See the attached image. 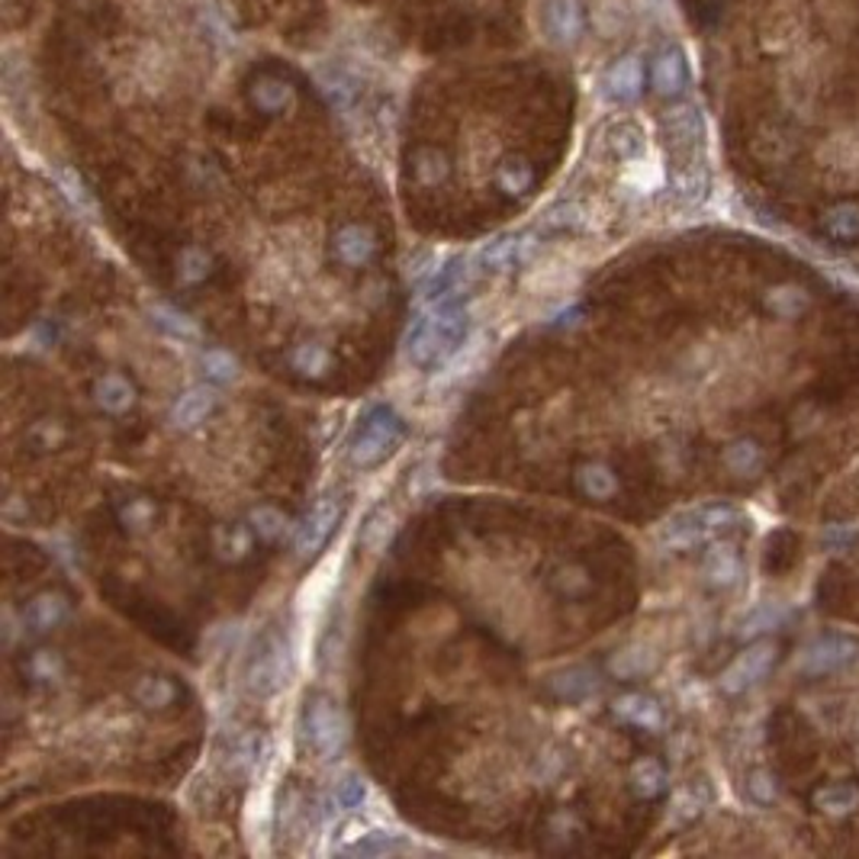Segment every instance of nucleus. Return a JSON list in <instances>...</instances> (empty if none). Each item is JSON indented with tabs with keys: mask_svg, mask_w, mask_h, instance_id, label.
Listing matches in <instances>:
<instances>
[{
	"mask_svg": "<svg viewBox=\"0 0 859 859\" xmlns=\"http://www.w3.org/2000/svg\"><path fill=\"white\" fill-rule=\"evenodd\" d=\"M467 309L458 303H438L428 306L405 336V357L415 367H435L445 364L448 357H455L460 344L467 339Z\"/></svg>",
	"mask_w": 859,
	"mask_h": 859,
	"instance_id": "obj_1",
	"label": "nucleus"
},
{
	"mask_svg": "<svg viewBox=\"0 0 859 859\" xmlns=\"http://www.w3.org/2000/svg\"><path fill=\"white\" fill-rule=\"evenodd\" d=\"M402 438H405V422H402L400 415L393 409H374L364 419V425L357 428L348 458H351L354 467L370 470V467H377V463H384V460L390 458L400 448Z\"/></svg>",
	"mask_w": 859,
	"mask_h": 859,
	"instance_id": "obj_2",
	"label": "nucleus"
},
{
	"mask_svg": "<svg viewBox=\"0 0 859 859\" xmlns=\"http://www.w3.org/2000/svg\"><path fill=\"white\" fill-rule=\"evenodd\" d=\"M286 683H290V654H286L284 640L271 634L258 647V654L248 667V692L258 695V698H271Z\"/></svg>",
	"mask_w": 859,
	"mask_h": 859,
	"instance_id": "obj_3",
	"label": "nucleus"
},
{
	"mask_svg": "<svg viewBox=\"0 0 859 859\" xmlns=\"http://www.w3.org/2000/svg\"><path fill=\"white\" fill-rule=\"evenodd\" d=\"M306 734L322 760H336L348 744V721L342 708L329 698H316L306 711Z\"/></svg>",
	"mask_w": 859,
	"mask_h": 859,
	"instance_id": "obj_4",
	"label": "nucleus"
},
{
	"mask_svg": "<svg viewBox=\"0 0 859 859\" xmlns=\"http://www.w3.org/2000/svg\"><path fill=\"white\" fill-rule=\"evenodd\" d=\"M859 657V644L850 637H840V634H831V637H817L814 644H808L802 650V673L808 676H827V673H837L844 667H850Z\"/></svg>",
	"mask_w": 859,
	"mask_h": 859,
	"instance_id": "obj_5",
	"label": "nucleus"
},
{
	"mask_svg": "<svg viewBox=\"0 0 859 859\" xmlns=\"http://www.w3.org/2000/svg\"><path fill=\"white\" fill-rule=\"evenodd\" d=\"M776 663V644L773 640H760L753 647H746L744 654L721 673V689L728 695H738L746 692L750 686H756Z\"/></svg>",
	"mask_w": 859,
	"mask_h": 859,
	"instance_id": "obj_6",
	"label": "nucleus"
},
{
	"mask_svg": "<svg viewBox=\"0 0 859 859\" xmlns=\"http://www.w3.org/2000/svg\"><path fill=\"white\" fill-rule=\"evenodd\" d=\"M541 23L548 39L561 49H573L586 36V10L579 0H544Z\"/></svg>",
	"mask_w": 859,
	"mask_h": 859,
	"instance_id": "obj_7",
	"label": "nucleus"
},
{
	"mask_svg": "<svg viewBox=\"0 0 859 859\" xmlns=\"http://www.w3.org/2000/svg\"><path fill=\"white\" fill-rule=\"evenodd\" d=\"M339 518H342L339 503H336V499H322V503L306 516V521L299 525V531H296V554H299V557L319 554V551L326 548L329 534L336 531Z\"/></svg>",
	"mask_w": 859,
	"mask_h": 859,
	"instance_id": "obj_8",
	"label": "nucleus"
},
{
	"mask_svg": "<svg viewBox=\"0 0 859 859\" xmlns=\"http://www.w3.org/2000/svg\"><path fill=\"white\" fill-rule=\"evenodd\" d=\"M602 91L615 104H634L644 91V64L637 56H622L602 74Z\"/></svg>",
	"mask_w": 859,
	"mask_h": 859,
	"instance_id": "obj_9",
	"label": "nucleus"
},
{
	"mask_svg": "<svg viewBox=\"0 0 859 859\" xmlns=\"http://www.w3.org/2000/svg\"><path fill=\"white\" fill-rule=\"evenodd\" d=\"M650 84L660 97H676L683 94L689 84V64L686 56L673 46L660 49L657 56L650 58Z\"/></svg>",
	"mask_w": 859,
	"mask_h": 859,
	"instance_id": "obj_10",
	"label": "nucleus"
},
{
	"mask_svg": "<svg viewBox=\"0 0 859 859\" xmlns=\"http://www.w3.org/2000/svg\"><path fill=\"white\" fill-rule=\"evenodd\" d=\"M470 271H467V264L460 261V258H455V261H448L445 268H435L425 281H422V299L428 303V306H438V303H455L460 293L470 286Z\"/></svg>",
	"mask_w": 859,
	"mask_h": 859,
	"instance_id": "obj_11",
	"label": "nucleus"
},
{
	"mask_svg": "<svg viewBox=\"0 0 859 859\" xmlns=\"http://www.w3.org/2000/svg\"><path fill=\"white\" fill-rule=\"evenodd\" d=\"M374 251H377V238H374V232L367 230V226L351 223V226H342L332 235V255L348 268L367 264L374 258Z\"/></svg>",
	"mask_w": 859,
	"mask_h": 859,
	"instance_id": "obj_12",
	"label": "nucleus"
},
{
	"mask_svg": "<svg viewBox=\"0 0 859 859\" xmlns=\"http://www.w3.org/2000/svg\"><path fill=\"white\" fill-rule=\"evenodd\" d=\"M531 255H534V238L531 235H506V238L490 242L483 248L480 261L490 271H513L518 264L531 261Z\"/></svg>",
	"mask_w": 859,
	"mask_h": 859,
	"instance_id": "obj_13",
	"label": "nucleus"
},
{
	"mask_svg": "<svg viewBox=\"0 0 859 859\" xmlns=\"http://www.w3.org/2000/svg\"><path fill=\"white\" fill-rule=\"evenodd\" d=\"M216 405H220V393L207 384H197L177 397L172 405V422L177 428H197L207 415H213Z\"/></svg>",
	"mask_w": 859,
	"mask_h": 859,
	"instance_id": "obj_14",
	"label": "nucleus"
},
{
	"mask_svg": "<svg viewBox=\"0 0 859 859\" xmlns=\"http://www.w3.org/2000/svg\"><path fill=\"white\" fill-rule=\"evenodd\" d=\"M702 570H705V579L711 583V586H721V589H728V586H734L738 579H741V554H738V548L734 544H711L708 551H705V561H702Z\"/></svg>",
	"mask_w": 859,
	"mask_h": 859,
	"instance_id": "obj_15",
	"label": "nucleus"
},
{
	"mask_svg": "<svg viewBox=\"0 0 859 859\" xmlns=\"http://www.w3.org/2000/svg\"><path fill=\"white\" fill-rule=\"evenodd\" d=\"M612 711H615V718L628 721L634 728H644V731H660L663 728V708L650 695H640V692L622 695L612 705Z\"/></svg>",
	"mask_w": 859,
	"mask_h": 859,
	"instance_id": "obj_16",
	"label": "nucleus"
},
{
	"mask_svg": "<svg viewBox=\"0 0 859 859\" xmlns=\"http://www.w3.org/2000/svg\"><path fill=\"white\" fill-rule=\"evenodd\" d=\"M711 531L705 528V518H702V509L695 513H686V516L670 518L660 531V541L673 551H686V548H695L702 541H708Z\"/></svg>",
	"mask_w": 859,
	"mask_h": 859,
	"instance_id": "obj_17",
	"label": "nucleus"
},
{
	"mask_svg": "<svg viewBox=\"0 0 859 859\" xmlns=\"http://www.w3.org/2000/svg\"><path fill=\"white\" fill-rule=\"evenodd\" d=\"M64 619H68V599H64L61 592H39V596L26 605V612H23V622L36 631V634H46V631L58 628Z\"/></svg>",
	"mask_w": 859,
	"mask_h": 859,
	"instance_id": "obj_18",
	"label": "nucleus"
},
{
	"mask_svg": "<svg viewBox=\"0 0 859 859\" xmlns=\"http://www.w3.org/2000/svg\"><path fill=\"white\" fill-rule=\"evenodd\" d=\"M94 402L110 412V415H119L126 409H132L136 402V387L122 377V374H104L94 387Z\"/></svg>",
	"mask_w": 859,
	"mask_h": 859,
	"instance_id": "obj_19",
	"label": "nucleus"
},
{
	"mask_svg": "<svg viewBox=\"0 0 859 859\" xmlns=\"http://www.w3.org/2000/svg\"><path fill=\"white\" fill-rule=\"evenodd\" d=\"M657 667V654L644 644H631L625 650L612 654L609 660V673L619 676V680H637L644 673H650Z\"/></svg>",
	"mask_w": 859,
	"mask_h": 859,
	"instance_id": "obj_20",
	"label": "nucleus"
},
{
	"mask_svg": "<svg viewBox=\"0 0 859 859\" xmlns=\"http://www.w3.org/2000/svg\"><path fill=\"white\" fill-rule=\"evenodd\" d=\"M814 808H821L831 817H847L859 808V786L854 782H831L814 792Z\"/></svg>",
	"mask_w": 859,
	"mask_h": 859,
	"instance_id": "obj_21",
	"label": "nucleus"
},
{
	"mask_svg": "<svg viewBox=\"0 0 859 859\" xmlns=\"http://www.w3.org/2000/svg\"><path fill=\"white\" fill-rule=\"evenodd\" d=\"M663 126H667V132L676 145H698L702 142V114L689 104L667 110Z\"/></svg>",
	"mask_w": 859,
	"mask_h": 859,
	"instance_id": "obj_22",
	"label": "nucleus"
},
{
	"mask_svg": "<svg viewBox=\"0 0 859 859\" xmlns=\"http://www.w3.org/2000/svg\"><path fill=\"white\" fill-rule=\"evenodd\" d=\"M393 531H397V516H393L387 506H377L370 516L364 518V525H361V544H364V551L380 554V551L390 544Z\"/></svg>",
	"mask_w": 859,
	"mask_h": 859,
	"instance_id": "obj_23",
	"label": "nucleus"
},
{
	"mask_svg": "<svg viewBox=\"0 0 859 859\" xmlns=\"http://www.w3.org/2000/svg\"><path fill=\"white\" fill-rule=\"evenodd\" d=\"M609 149L622 158V162H631V158H640L647 155V136L644 129L634 122V119H622L609 129Z\"/></svg>",
	"mask_w": 859,
	"mask_h": 859,
	"instance_id": "obj_24",
	"label": "nucleus"
},
{
	"mask_svg": "<svg viewBox=\"0 0 859 859\" xmlns=\"http://www.w3.org/2000/svg\"><path fill=\"white\" fill-rule=\"evenodd\" d=\"M251 101H255V107L264 110V114H281V110L290 107L293 91H290V84L281 81V78H258V81L251 84Z\"/></svg>",
	"mask_w": 859,
	"mask_h": 859,
	"instance_id": "obj_25",
	"label": "nucleus"
},
{
	"mask_svg": "<svg viewBox=\"0 0 859 859\" xmlns=\"http://www.w3.org/2000/svg\"><path fill=\"white\" fill-rule=\"evenodd\" d=\"M725 467L738 476H753L763 470V448L753 438H738L725 448Z\"/></svg>",
	"mask_w": 859,
	"mask_h": 859,
	"instance_id": "obj_26",
	"label": "nucleus"
},
{
	"mask_svg": "<svg viewBox=\"0 0 859 859\" xmlns=\"http://www.w3.org/2000/svg\"><path fill=\"white\" fill-rule=\"evenodd\" d=\"M576 483H579V490H583L589 499H609V496H615V490H619V480H615V473H612L605 463H586V467H579Z\"/></svg>",
	"mask_w": 859,
	"mask_h": 859,
	"instance_id": "obj_27",
	"label": "nucleus"
},
{
	"mask_svg": "<svg viewBox=\"0 0 859 859\" xmlns=\"http://www.w3.org/2000/svg\"><path fill=\"white\" fill-rule=\"evenodd\" d=\"M625 184H628L631 190H637V193H650V190H657V187L663 184V168H660V162L650 158V152L640 155V158L625 162Z\"/></svg>",
	"mask_w": 859,
	"mask_h": 859,
	"instance_id": "obj_28",
	"label": "nucleus"
},
{
	"mask_svg": "<svg viewBox=\"0 0 859 859\" xmlns=\"http://www.w3.org/2000/svg\"><path fill=\"white\" fill-rule=\"evenodd\" d=\"M631 786L640 799H657L667 789V773L657 760H637L631 769Z\"/></svg>",
	"mask_w": 859,
	"mask_h": 859,
	"instance_id": "obj_29",
	"label": "nucleus"
},
{
	"mask_svg": "<svg viewBox=\"0 0 859 859\" xmlns=\"http://www.w3.org/2000/svg\"><path fill=\"white\" fill-rule=\"evenodd\" d=\"M258 750H261V741L255 734H235L230 746V769L235 776L248 779L258 766Z\"/></svg>",
	"mask_w": 859,
	"mask_h": 859,
	"instance_id": "obj_30",
	"label": "nucleus"
},
{
	"mask_svg": "<svg viewBox=\"0 0 859 859\" xmlns=\"http://www.w3.org/2000/svg\"><path fill=\"white\" fill-rule=\"evenodd\" d=\"M766 306H769V313L779 316V319H796L804 306H808V296H804L802 286H773V290L766 293Z\"/></svg>",
	"mask_w": 859,
	"mask_h": 859,
	"instance_id": "obj_31",
	"label": "nucleus"
},
{
	"mask_svg": "<svg viewBox=\"0 0 859 859\" xmlns=\"http://www.w3.org/2000/svg\"><path fill=\"white\" fill-rule=\"evenodd\" d=\"M551 689H554V695H561V698L579 702V698L592 695V692L599 689V683H596V676H592L589 670H567V673H561V676L551 680Z\"/></svg>",
	"mask_w": 859,
	"mask_h": 859,
	"instance_id": "obj_32",
	"label": "nucleus"
},
{
	"mask_svg": "<svg viewBox=\"0 0 859 859\" xmlns=\"http://www.w3.org/2000/svg\"><path fill=\"white\" fill-rule=\"evenodd\" d=\"M824 230L840 242H850L859 235V207L857 203H840L824 216Z\"/></svg>",
	"mask_w": 859,
	"mask_h": 859,
	"instance_id": "obj_33",
	"label": "nucleus"
},
{
	"mask_svg": "<svg viewBox=\"0 0 859 859\" xmlns=\"http://www.w3.org/2000/svg\"><path fill=\"white\" fill-rule=\"evenodd\" d=\"M174 695H177V689H174L172 680H165V676H145V680H139V686H136V698H139V705H145V708H165V705H172Z\"/></svg>",
	"mask_w": 859,
	"mask_h": 859,
	"instance_id": "obj_34",
	"label": "nucleus"
},
{
	"mask_svg": "<svg viewBox=\"0 0 859 859\" xmlns=\"http://www.w3.org/2000/svg\"><path fill=\"white\" fill-rule=\"evenodd\" d=\"M293 367L299 370V374H306V377H319V374H326V367H329V351L322 348V344H296V351H293Z\"/></svg>",
	"mask_w": 859,
	"mask_h": 859,
	"instance_id": "obj_35",
	"label": "nucleus"
},
{
	"mask_svg": "<svg viewBox=\"0 0 859 859\" xmlns=\"http://www.w3.org/2000/svg\"><path fill=\"white\" fill-rule=\"evenodd\" d=\"M496 180H499V187H503L506 193L521 197L525 190H531V184H534V172H531V165H525V162L513 158V162H506V165L496 172Z\"/></svg>",
	"mask_w": 859,
	"mask_h": 859,
	"instance_id": "obj_36",
	"label": "nucleus"
},
{
	"mask_svg": "<svg viewBox=\"0 0 859 859\" xmlns=\"http://www.w3.org/2000/svg\"><path fill=\"white\" fill-rule=\"evenodd\" d=\"M203 367H207V377L216 380V384H232L238 377V361L232 357L226 348L203 351Z\"/></svg>",
	"mask_w": 859,
	"mask_h": 859,
	"instance_id": "obj_37",
	"label": "nucleus"
},
{
	"mask_svg": "<svg viewBox=\"0 0 859 859\" xmlns=\"http://www.w3.org/2000/svg\"><path fill=\"white\" fill-rule=\"evenodd\" d=\"M544 226H548V230H589L592 220H589L586 207L564 203V207H554V210L544 216Z\"/></svg>",
	"mask_w": 859,
	"mask_h": 859,
	"instance_id": "obj_38",
	"label": "nucleus"
},
{
	"mask_svg": "<svg viewBox=\"0 0 859 859\" xmlns=\"http://www.w3.org/2000/svg\"><path fill=\"white\" fill-rule=\"evenodd\" d=\"M286 518L284 513H278L274 506H258L251 509V531L264 541H278L284 534Z\"/></svg>",
	"mask_w": 859,
	"mask_h": 859,
	"instance_id": "obj_39",
	"label": "nucleus"
},
{
	"mask_svg": "<svg viewBox=\"0 0 859 859\" xmlns=\"http://www.w3.org/2000/svg\"><path fill=\"white\" fill-rule=\"evenodd\" d=\"M786 619V612L779 605H760L753 609L741 625V637H753V634H763V631L779 628V622Z\"/></svg>",
	"mask_w": 859,
	"mask_h": 859,
	"instance_id": "obj_40",
	"label": "nucleus"
},
{
	"mask_svg": "<svg viewBox=\"0 0 859 859\" xmlns=\"http://www.w3.org/2000/svg\"><path fill=\"white\" fill-rule=\"evenodd\" d=\"M152 316H155V322L165 326L172 336H180V339H197V326H193L184 313L172 309V306H152Z\"/></svg>",
	"mask_w": 859,
	"mask_h": 859,
	"instance_id": "obj_41",
	"label": "nucleus"
},
{
	"mask_svg": "<svg viewBox=\"0 0 859 859\" xmlns=\"http://www.w3.org/2000/svg\"><path fill=\"white\" fill-rule=\"evenodd\" d=\"M370 831H374V827H370L367 821H361V817H348V821L339 824V831H336V850L354 854V847H357Z\"/></svg>",
	"mask_w": 859,
	"mask_h": 859,
	"instance_id": "obj_42",
	"label": "nucleus"
},
{
	"mask_svg": "<svg viewBox=\"0 0 859 859\" xmlns=\"http://www.w3.org/2000/svg\"><path fill=\"white\" fill-rule=\"evenodd\" d=\"M400 840H393V834L387 831H370L357 847H354V857H380V854H393L400 850Z\"/></svg>",
	"mask_w": 859,
	"mask_h": 859,
	"instance_id": "obj_43",
	"label": "nucleus"
},
{
	"mask_svg": "<svg viewBox=\"0 0 859 859\" xmlns=\"http://www.w3.org/2000/svg\"><path fill=\"white\" fill-rule=\"evenodd\" d=\"M216 544H220V554H223L226 561H232V557H242V554L251 548V534H248L242 525H235V528H223Z\"/></svg>",
	"mask_w": 859,
	"mask_h": 859,
	"instance_id": "obj_44",
	"label": "nucleus"
},
{
	"mask_svg": "<svg viewBox=\"0 0 859 859\" xmlns=\"http://www.w3.org/2000/svg\"><path fill=\"white\" fill-rule=\"evenodd\" d=\"M415 174H419V180H425V184H438V180H445V174H448V162H445L438 152H419Z\"/></svg>",
	"mask_w": 859,
	"mask_h": 859,
	"instance_id": "obj_45",
	"label": "nucleus"
},
{
	"mask_svg": "<svg viewBox=\"0 0 859 859\" xmlns=\"http://www.w3.org/2000/svg\"><path fill=\"white\" fill-rule=\"evenodd\" d=\"M207 268H210V258L200 248H187L184 258H180V281L193 284V281L207 278Z\"/></svg>",
	"mask_w": 859,
	"mask_h": 859,
	"instance_id": "obj_46",
	"label": "nucleus"
},
{
	"mask_svg": "<svg viewBox=\"0 0 859 859\" xmlns=\"http://www.w3.org/2000/svg\"><path fill=\"white\" fill-rule=\"evenodd\" d=\"M702 804H705L702 792H695L692 786L680 789V792H676V802H673V817H676V821H692V817L702 811Z\"/></svg>",
	"mask_w": 859,
	"mask_h": 859,
	"instance_id": "obj_47",
	"label": "nucleus"
},
{
	"mask_svg": "<svg viewBox=\"0 0 859 859\" xmlns=\"http://www.w3.org/2000/svg\"><path fill=\"white\" fill-rule=\"evenodd\" d=\"M336 796H339V804H342V808L354 811V808H361V804H364V799H367V789H364V782H361V779H344Z\"/></svg>",
	"mask_w": 859,
	"mask_h": 859,
	"instance_id": "obj_48",
	"label": "nucleus"
},
{
	"mask_svg": "<svg viewBox=\"0 0 859 859\" xmlns=\"http://www.w3.org/2000/svg\"><path fill=\"white\" fill-rule=\"evenodd\" d=\"M750 796H753L756 802H773V799H776V782H773V776H769V773H753V776H750Z\"/></svg>",
	"mask_w": 859,
	"mask_h": 859,
	"instance_id": "obj_49",
	"label": "nucleus"
},
{
	"mask_svg": "<svg viewBox=\"0 0 859 859\" xmlns=\"http://www.w3.org/2000/svg\"><path fill=\"white\" fill-rule=\"evenodd\" d=\"M33 673H36V680H49V676H52V660H49V650H43V654L33 660Z\"/></svg>",
	"mask_w": 859,
	"mask_h": 859,
	"instance_id": "obj_50",
	"label": "nucleus"
}]
</instances>
